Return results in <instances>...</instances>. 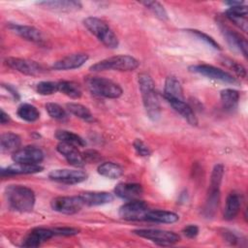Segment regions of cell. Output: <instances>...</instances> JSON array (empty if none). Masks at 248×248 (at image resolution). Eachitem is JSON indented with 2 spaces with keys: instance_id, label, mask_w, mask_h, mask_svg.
Returning <instances> with one entry per match:
<instances>
[{
  "instance_id": "cell-1",
  "label": "cell",
  "mask_w": 248,
  "mask_h": 248,
  "mask_svg": "<svg viewBox=\"0 0 248 248\" xmlns=\"http://www.w3.org/2000/svg\"><path fill=\"white\" fill-rule=\"evenodd\" d=\"M138 81L146 114L152 121H157L161 116V107L156 94L155 83L152 78L146 73L140 74Z\"/></svg>"
},
{
  "instance_id": "cell-2",
  "label": "cell",
  "mask_w": 248,
  "mask_h": 248,
  "mask_svg": "<svg viewBox=\"0 0 248 248\" xmlns=\"http://www.w3.org/2000/svg\"><path fill=\"white\" fill-rule=\"evenodd\" d=\"M5 197L9 206L18 212H30L35 205L36 198L33 190L23 185H9L5 189Z\"/></svg>"
},
{
  "instance_id": "cell-3",
  "label": "cell",
  "mask_w": 248,
  "mask_h": 248,
  "mask_svg": "<svg viewBox=\"0 0 248 248\" xmlns=\"http://www.w3.org/2000/svg\"><path fill=\"white\" fill-rule=\"evenodd\" d=\"M224 175V166L217 164L214 166L211 176L206 200L203 207V215L207 218H211L215 215L220 201V187Z\"/></svg>"
},
{
  "instance_id": "cell-4",
  "label": "cell",
  "mask_w": 248,
  "mask_h": 248,
  "mask_svg": "<svg viewBox=\"0 0 248 248\" xmlns=\"http://www.w3.org/2000/svg\"><path fill=\"white\" fill-rule=\"evenodd\" d=\"M83 24L107 47L116 48L118 46L119 42L116 35L104 20L95 16H89L83 20Z\"/></svg>"
},
{
  "instance_id": "cell-5",
  "label": "cell",
  "mask_w": 248,
  "mask_h": 248,
  "mask_svg": "<svg viewBox=\"0 0 248 248\" xmlns=\"http://www.w3.org/2000/svg\"><path fill=\"white\" fill-rule=\"evenodd\" d=\"M140 65V62L133 56L130 55H115L106 59H103L90 67L93 72L115 70L121 72H128L136 70Z\"/></svg>"
},
{
  "instance_id": "cell-6",
  "label": "cell",
  "mask_w": 248,
  "mask_h": 248,
  "mask_svg": "<svg viewBox=\"0 0 248 248\" xmlns=\"http://www.w3.org/2000/svg\"><path fill=\"white\" fill-rule=\"evenodd\" d=\"M86 85L92 94L104 98L116 99L119 98L123 93V90L119 84L106 78H88L86 79Z\"/></svg>"
},
{
  "instance_id": "cell-7",
  "label": "cell",
  "mask_w": 248,
  "mask_h": 248,
  "mask_svg": "<svg viewBox=\"0 0 248 248\" xmlns=\"http://www.w3.org/2000/svg\"><path fill=\"white\" fill-rule=\"evenodd\" d=\"M189 71L224 83L236 84L238 82L237 79L232 74L208 64L192 65L189 67Z\"/></svg>"
},
{
  "instance_id": "cell-8",
  "label": "cell",
  "mask_w": 248,
  "mask_h": 248,
  "mask_svg": "<svg viewBox=\"0 0 248 248\" xmlns=\"http://www.w3.org/2000/svg\"><path fill=\"white\" fill-rule=\"evenodd\" d=\"M149 208L145 202L140 200L128 201L119 208V216L127 221H145Z\"/></svg>"
},
{
  "instance_id": "cell-9",
  "label": "cell",
  "mask_w": 248,
  "mask_h": 248,
  "mask_svg": "<svg viewBox=\"0 0 248 248\" xmlns=\"http://www.w3.org/2000/svg\"><path fill=\"white\" fill-rule=\"evenodd\" d=\"M135 234L149 239L159 245H171L179 241V235L173 232L159 229H139L133 232Z\"/></svg>"
},
{
  "instance_id": "cell-10",
  "label": "cell",
  "mask_w": 248,
  "mask_h": 248,
  "mask_svg": "<svg viewBox=\"0 0 248 248\" xmlns=\"http://www.w3.org/2000/svg\"><path fill=\"white\" fill-rule=\"evenodd\" d=\"M84 202L80 196H61L56 197L50 202L51 208L62 214H76L83 207Z\"/></svg>"
},
{
  "instance_id": "cell-11",
  "label": "cell",
  "mask_w": 248,
  "mask_h": 248,
  "mask_svg": "<svg viewBox=\"0 0 248 248\" xmlns=\"http://www.w3.org/2000/svg\"><path fill=\"white\" fill-rule=\"evenodd\" d=\"M88 174L79 170H68L60 169L53 170L48 173V178L52 181L63 183V184H78L83 182L87 179Z\"/></svg>"
},
{
  "instance_id": "cell-12",
  "label": "cell",
  "mask_w": 248,
  "mask_h": 248,
  "mask_svg": "<svg viewBox=\"0 0 248 248\" xmlns=\"http://www.w3.org/2000/svg\"><path fill=\"white\" fill-rule=\"evenodd\" d=\"M8 67L26 76H39L44 73L43 67L37 62L25 58L8 57L5 59Z\"/></svg>"
},
{
  "instance_id": "cell-13",
  "label": "cell",
  "mask_w": 248,
  "mask_h": 248,
  "mask_svg": "<svg viewBox=\"0 0 248 248\" xmlns=\"http://www.w3.org/2000/svg\"><path fill=\"white\" fill-rule=\"evenodd\" d=\"M12 159L15 163L39 165L44 160V153L40 148L28 145L14 152Z\"/></svg>"
},
{
  "instance_id": "cell-14",
  "label": "cell",
  "mask_w": 248,
  "mask_h": 248,
  "mask_svg": "<svg viewBox=\"0 0 248 248\" xmlns=\"http://www.w3.org/2000/svg\"><path fill=\"white\" fill-rule=\"evenodd\" d=\"M219 26H220L223 36L225 37V39H226L228 45L231 46V48L235 51L241 52L246 57L247 56V48H248L246 39L241 34L232 30L231 28H229L228 26H226L223 23H220Z\"/></svg>"
},
{
  "instance_id": "cell-15",
  "label": "cell",
  "mask_w": 248,
  "mask_h": 248,
  "mask_svg": "<svg viewBox=\"0 0 248 248\" xmlns=\"http://www.w3.org/2000/svg\"><path fill=\"white\" fill-rule=\"evenodd\" d=\"M88 60L86 53H74L69 54L52 64V69L57 71H67L78 69L81 67Z\"/></svg>"
},
{
  "instance_id": "cell-16",
  "label": "cell",
  "mask_w": 248,
  "mask_h": 248,
  "mask_svg": "<svg viewBox=\"0 0 248 248\" xmlns=\"http://www.w3.org/2000/svg\"><path fill=\"white\" fill-rule=\"evenodd\" d=\"M56 149L70 165L78 168L83 167L85 165L83 155L78 151L76 145L66 142H59Z\"/></svg>"
},
{
  "instance_id": "cell-17",
  "label": "cell",
  "mask_w": 248,
  "mask_h": 248,
  "mask_svg": "<svg viewBox=\"0 0 248 248\" xmlns=\"http://www.w3.org/2000/svg\"><path fill=\"white\" fill-rule=\"evenodd\" d=\"M55 234L52 229L35 228L28 232V234L23 239L21 245L23 247H38L43 242L50 239Z\"/></svg>"
},
{
  "instance_id": "cell-18",
  "label": "cell",
  "mask_w": 248,
  "mask_h": 248,
  "mask_svg": "<svg viewBox=\"0 0 248 248\" xmlns=\"http://www.w3.org/2000/svg\"><path fill=\"white\" fill-rule=\"evenodd\" d=\"M248 11L247 7L242 5L230 7L226 11L227 18L232 21L235 26L240 28L243 32H247L248 29V21H247Z\"/></svg>"
},
{
  "instance_id": "cell-19",
  "label": "cell",
  "mask_w": 248,
  "mask_h": 248,
  "mask_svg": "<svg viewBox=\"0 0 248 248\" xmlns=\"http://www.w3.org/2000/svg\"><path fill=\"white\" fill-rule=\"evenodd\" d=\"M8 28L15 34H16V35L20 36L21 38H23L27 41H30V42L41 43L44 40L42 32L33 26L22 25V24H17V23H9Z\"/></svg>"
},
{
  "instance_id": "cell-20",
  "label": "cell",
  "mask_w": 248,
  "mask_h": 248,
  "mask_svg": "<svg viewBox=\"0 0 248 248\" xmlns=\"http://www.w3.org/2000/svg\"><path fill=\"white\" fill-rule=\"evenodd\" d=\"M114 194L126 201L138 200L143 194V188L139 183H118L114 188Z\"/></svg>"
},
{
  "instance_id": "cell-21",
  "label": "cell",
  "mask_w": 248,
  "mask_h": 248,
  "mask_svg": "<svg viewBox=\"0 0 248 248\" xmlns=\"http://www.w3.org/2000/svg\"><path fill=\"white\" fill-rule=\"evenodd\" d=\"M38 5L54 12H77L81 9V3L74 0H52V1H41Z\"/></svg>"
},
{
  "instance_id": "cell-22",
  "label": "cell",
  "mask_w": 248,
  "mask_h": 248,
  "mask_svg": "<svg viewBox=\"0 0 248 248\" xmlns=\"http://www.w3.org/2000/svg\"><path fill=\"white\" fill-rule=\"evenodd\" d=\"M43 170L44 168L41 167L40 165L15 163L11 166L1 169V175L9 176V175H16V174H32V173L40 172Z\"/></svg>"
},
{
  "instance_id": "cell-23",
  "label": "cell",
  "mask_w": 248,
  "mask_h": 248,
  "mask_svg": "<svg viewBox=\"0 0 248 248\" xmlns=\"http://www.w3.org/2000/svg\"><path fill=\"white\" fill-rule=\"evenodd\" d=\"M167 102L171 106V108L179 113L189 124L197 125L198 119L193 110V108L185 102V100H178V99H168Z\"/></svg>"
},
{
  "instance_id": "cell-24",
  "label": "cell",
  "mask_w": 248,
  "mask_h": 248,
  "mask_svg": "<svg viewBox=\"0 0 248 248\" xmlns=\"http://www.w3.org/2000/svg\"><path fill=\"white\" fill-rule=\"evenodd\" d=\"M79 196L82 199L84 205H88V206L103 205L106 203H109L113 201L112 194L108 192L89 191V192L81 193Z\"/></svg>"
},
{
  "instance_id": "cell-25",
  "label": "cell",
  "mask_w": 248,
  "mask_h": 248,
  "mask_svg": "<svg viewBox=\"0 0 248 248\" xmlns=\"http://www.w3.org/2000/svg\"><path fill=\"white\" fill-rule=\"evenodd\" d=\"M164 97L166 100L168 99L184 100L181 83L174 76H169L166 78L165 86H164Z\"/></svg>"
},
{
  "instance_id": "cell-26",
  "label": "cell",
  "mask_w": 248,
  "mask_h": 248,
  "mask_svg": "<svg viewBox=\"0 0 248 248\" xmlns=\"http://www.w3.org/2000/svg\"><path fill=\"white\" fill-rule=\"evenodd\" d=\"M241 206V198L238 193L231 192L226 200L224 208V219L230 221L234 219L239 213Z\"/></svg>"
},
{
  "instance_id": "cell-27",
  "label": "cell",
  "mask_w": 248,
  "mask_h": 248,
  "mask_svg": "<svg viewBox=\"0 0 248 248\" xmlns=\"http://www.w3.org/2000/svg\"><path fill=\"white\" fill-rule=\"evenodd\" d=\"M179 216L171 211L168 210H161V209H149L145 221L155 222V223H163V224H172L177 222Z\"/></svg>"
},
{
  "instance_id": "cell-28",
  "label": "cell",
  "mask_w": 248,
  "mask_h": 248,
  "mask_svg": "<svg viewBox=\"0 0 248 248\" xmlns=\"http://www.w3.org/2000/svg\"><path fill=\"white\" fill-rule=\"evenodd\" d=\"M0 146L1 151L3 153H10V152H16L17 149H19L21 144V139L18 135L8 132L1 135L0 140Z\"/></svg>"
},
{
  "instance_id": "cell-29",
  "label": "cell",
  "mask_w": 248,
  "mask_h": 248,
  "mask_svg": "<svg viewBox=\"0 0 248 248\" xmlns=\"http://www.w3.org/2000/svg\"><path fill=\"white\" fill-rule=\"evenodd\" d=\"M220 99L225 110L233 111L238 106L239 93L237 90L226 88L220 92Z\"/></svg>"
},
{
  "instance_id": "cell-30",
  "label": "cell",
  "mask_w": 248,
  "mask_h": 248,
  "mask_svg": "<svg viewBox=\"0 0 248 248\" xmlns=\"http://www.w3.org/2000/svg\"><path fill=\"white\" fill-rule=\"evenodd\" d=\"M97 171L99 174H101L102 176H105L107 178L116 179L123 174L124 170L122 167H120L119 165H117L115 163L105 162V163H102L101 165H99Z\"/></svg>"
},
{
  "instance_id": "cell-31",
  "label": "cell",
  "mask_w": 248,
  "mask_h": 248,
  "mask_svg": "<svg viewBox=\"0 0 248 248\" xmlns=\"http://www.w3.org/2000/svg\"><path fill=\"white\" fill-rule=\"evenodd\" d=\"M16 113L19 118L27 122H35L40 118V111L38 108L35 106L27 103L21 104L17 108Z\"/></svg>"
},
{
  "instance_id": "cell-32",
  "label": "cell",
  "mask_w": 248,
  "mask_h": 248,
  "mask_svg": "<svg viewBox=\"0 0 248 248\" xmlns=\"http://www.w3.org/2000/svg\"><path fill=\"white\" fill-rule=\"evenodd\" d=\"M58 89L59 92L63 93L71 99H78L82 95L80 86L78 83L70 80L58 81Z\"/></svg>"
},
{
  "instance_id": "cell-33",
  "label": "cell",
  "mask_w": 248,
  "mask_h": 248,
  "mask_svg": "<svg viewBox=\"0 0 248 248\" xmlns=\"http://www.w3.org/2000/svg\"><path fill=\"white\" fill-rule=\"evenodd\" d=\"M68 110L74 114L75 116L86 121V122H93L94 121V116L89 110L88 108L81 104L78 103H68L66 105Z\"/></svg>"
},
{
  "instance_id": "cell-34",
  "label": "cell",
  "mask_w": 248,
  "mask_h": 248,
  "mask_svg": "<svg viewBox=\"0 0 248 248\" xmlns=\"http://www.w3.org/2000/svg\"><path fill=\"white\" fill-rule=\"evenodd\" d=\"M55 138L60 141V142H66V143H70L76 146H84L85 145V141L84 140L79 137L78 135L67 131V130H58L55 133Z\"/></svg>"
},
{
  "instance_id": "cell-35",
  "label": "cell",
  "mask_w": 248,
  "mask_h": 248,
  "mask_svg": "<svg viewBox=\"0 0 248 248\" xmlns=\"http://www.w3.org/2000/svg\"><path fill=\"white\" fill-rule=\"evenodd\" d=\"M140 3L144 5L148 10H150L161 20H167L169 18L168 13L165 10L164 6L161 5V3L157 1H143Z\"/></svg>"
},
{
  "instance_id": "cell-36",
  "label": "cell",
  "mask_w": 248,
  "mask_h": 248,
  "mask_svg": "<svg viewBox=\"0 0 248 248\" xmlns=\"http://www.w3.org/2000/svg\"><path fill=\"white\" fill-rule=\"evenodd\" d=\"M36 90L38 94L44 95V96H48L56 93L59 91L58 89V82L55 81H48V80H44L41 81L37 84Z\"/></svg>"
},
{
  "instance_id": "cell-37",
  "label": "cell",
  "mask_w": 248,
  "mask_h": 248,
  "mask_svg": "<svg viewBox=\"0 0 248 248\" xmlns=\"http://www.w3.org/2000/svg\"><path fill=\"white\" fill-rule=\"evenodd\" d=\"M46 109L51 118H54L57 120L65 119L67 116L65 109L56 103H47L46 105Z\"/></svg>"
},
{
  "instance_id": "cell-38",
  "label": "cell",
  "mask_w": 248,
  "mask_h": 248,
  "mask_svg": "<svg viewBox=\"0 0 248 248\" xmlns=\"http://www.w3.org/2000/svg\"><path fill=\"white\" fill-rule=\"evenodd\" d=\"M187 31L189 33H191L192 35H194L195 37H197L198 39H200L201 41H203L206 45H208L209 46L213 47L214 49H221L220 45L212 37H210L209 35L200 31V30H197V29H188Z\"/></svg>"
},
{
  "instance_id": "cell-39",
  "label": "cell",
  "mask_w": 248,
  "mask_h": 248,
  "mask_svg": "<svg viewBox=\"0 0 248 248\" xmlns=\"http://www.w3.org/2000/svg\"><path fill=\"white\" fill-rule=\"evenodd\" d=\"M55 235H63V236H72L76 235L79 232V230L72 227H56L52 229Z\"/></svg>"
},
{
  "instance_id": "cell-40",
  "label": "cell",
  "mask_w": 248,
  "mask_h": 248,
  "mask_svg": "<svg viewBox=\"0 0 248 248\" xmlns=\"http://www.w3.org/2000/svg\"><path fill=\"white\" fill-rule=\"evenodd\" d=\"M133 145H134V148L136 149L137 153L140 156L146 157V156H149L151 153L148 146L140 139H136L133 142Z\"/></svg>"
},
{
  "instance_id": "cell-41",
  "label": "cell",
  "mask_w": 248,
  "mask_h": 248,
  "mask_svg": "<svg viewBox=\"0 0 248 248\" xmlns=\"http://www.w3.org/2000/svg\"><path fill=\"white\" fill-rule=\"evenodd\" d=\"M182 232L188 238H195L199 234V228L196 225H188L182 230Z\"/></svg>"
},
{
  "instance_id": "cell-42",
  "label": "cell",
  "mask_w": 248,
  "mask_h": 248,
  "mask_svg": "<svg viewBox=\"0 0 248 248\" xmlns=\"http://www.w3.org/2000/svg\"><path fill=\"white\" fill-rule=\"evenodd\" d=\"M230 67L233 70V72L239 78H245L246 77V70L241 64H238V63H235L234 61L230 60Z\"/></svg>"
},
{
  "instance_id": "cell-43",
  "label": "cell",
  "mask_w": 248,
  "mask_h": 248,
  "mask_svg": "<svg viewBox=\"0 0 248 248\" xmlns=\"http://www.w3.org/2000/svg\"><path fill=\"white\" fill-rule=\"evenodd\" d=\"M3 87L13 96V98L15 100H19V98H20L19 94H18L17 90L13 85H11V84H3Z\"/></svg>"
},
{
  "instance_id": "cell-44",
  "label": "cell",
  "mask_w": 248,
  "mask_h": 248,
  "mask_svg": "<svg viewBox=\"0 0 248 248\" xmlns=\"http://www.w3.org/2000/svg\"><path fill=\"white\" fill-rule=\"evenodd\" d=\"M83 158H84V161H97L99 158H100V155L96 152V151H88L86 153H84L83 155Z\"/></svg>"
},
{
  "instance_id": "cell-45",
  "label": "cell",
  "mask_w": 248,
  "mask_h": 248,
  "mask_svg": "<svg viewBox=\"0 0 248 248\" xmlns=\"http://www.w3.org/2000/svg\"><path fill=\"white\" fill-rule=\"evenodd\" d=\"M11 118L9 116L8 113H6L3 109H1V114H0V122L1 124H6L8 122H10Z\"/></svg>"
}]
</instances>
